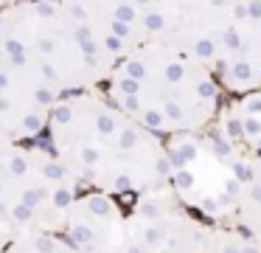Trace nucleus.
<instances>
[{"instance_id": "4", "label": "nucleus", "mask_w": 261, "mask_h": 253, "mask_svg": "<svg viewBox=\"0 0 261 253\" xmlns=\"http://www.w3.org/2000/svg\"><path fill=\"white\" fill-rule=\"evenodd\" d=\"M211 71L227 93H261V0H225Z\"/></svg>"}, {"instance_id": "5", "label": "nucleus", "mask_w": 261, "mask_h": 253, "mask_svg": "<svg viewBox=\"0 0 261 253\" xmlns=\"http://www.w3.org/2000/svg\"><path fill=\"white\" fill-rule=\"evenodd\" d=\"M230 217L236 228L261 245V152L242 157L233 166Z\"/></svg>"}, {"instance_id": "14", "label": "nucleus", "mask_w": 261, "mask_h": 253, "mask_svg": "<svg viewBox=\"0 0 261 253\" xmlns=\"http://www.w3.org/2000/svg\"><path fill=\"white\" fill-rule=\"evenodd\" d=\"M12 110V101L9 99H3V96H0V112H9Z\"/></svg>"}, {"instance_id": "3", "label": "nucleus", "mask_w": 261, "mask_h": 253, "mask_svg": "<svg viewBox=\"0 0 261 253\" xmlns=\"http://www.w3.org/2000/svg\"><path fill=\"white\" fill-rule=\"evenodd\" d=\"M211 222L188 211L174 186L138 197L129 219V253H205Z\"/></svg>"}, {"instance_id": "7", "label": "nucleus", "mask_w": 261, "mask_h": 253, "mask_svg": "<svg viewBox=\"0 0 261 253\" xmlns=\"http://www.w3.org/2000/svg\"><path fill=\"white\" fill-rule=\"evenodd\" d=\"M40 174L48 180V183H65V180L70 177V169L65 166L62 160H54V157H51V160H45V163H42Z\"/></svg>"}, {"instance_id": "13", "label": "nucleus", "mask_w": 261, "mask_h": 253, "mask_svg": "<svg viewBox=\"0 0 261 253\" xmlns=\"http://www.w3.org/2000/svg\"><path fill=\"white\" fill-rule=\"evenodd\" d=\"M6 87H9V73H3V71H0V93H3Z\"/></svg>"}, {"instance_id": "2", "label": "nucleus", "mask_w": 261, "mask_h": 253, "mask_svg": "<svg viewBox=\"0 0 261 253\" xmlns=\"http://www.w3.org/2000/svg\"><path fill=\"white\" fill-rule=\"evenodd\" d=\"M76 163L85 183H101L110 194L141 197L177 183V160L163 135L126 116L113 101H96L82 116Z\"/></svg>"}, {"instance_id": "16", "label": "nucleus", "mask_w": 261, "mask_h": 253, "mask_svg": "<svg viewBox=\"0 0 261 253\" xmlns=\"http://www.w3.org/2000/svg\"><path fill=\"white\" fill-rule=\"evenodd\" d=\"M0 191H3V180H0Z\"/></svg>"}, {"instance_id": "9", "label": "nucleus", "mask_w": 261, "mask_h": 253, "mask_svg": "<svg viewBox=\"0 0 261 253\" xmlns=\"http://www.w3.org/2000/svg\"><path fill=\"white\" fill-rule=\"evenodd\" d=\"M9 174L12 177H25L29 174V160L23 155H12L9 157Z\"/></svg>"}, {"instance_id": "1", "label": "nucleus", "mask_w": 261, "mask_h": 253, "mask_svg": "<svg viewBox=\"0 0 261 253\" xmlns=\"http://www.w3.org/2000/svg\"><path fill=\"white\" fill-rule=\"evenodd\" d=\"M222 84L202 59L169 42H143L107 76V99L163 138L199 135L222 107Z\"/></svg>"}, {"instance_id": "6", "label": "nucleus", "mask_w": 261, "mask_h": 253, "mask_svg": "<svg viewBox=\"0 0 261 253\" xmlns=\"http://www.w3.org/2000/svg\"><path fill=\"white\" fill-rule=\"evenodd\" d=\"M205 253H261V245L236 225H211Z\"/></svg>"}, {"instance_id": "10", "label": "nucleus", "mask_w": 261, "mask_h": 253, "mask_svg": "<svg viewBox=\"0 0 261 253\" xmlns=\"http://www.w3.org/2000/svg\"><path fill=\"white\" fill-rule=\"evenodd\" d=\"M42 127H45V121H42L40 112H25V116H23V129H25V132L37 135V132H42Z\"/></svg>"}, {"instance_id": "11", "label": "nucleus", "mask_w": 261, "mask_h": 253, "mask_svg": "<svg viewBox=\"0 0 261 253\" xmlns=\"http://www.w3.org/2000/svg\"><path fill=\"white\" fill-rule=\"evenodd\" d=\"M34 211L37 208H31V205H25L23 200L17 202V205L12 208V217H14V222H20V225H25V222H31V217H34Z\"/></svg>"}, {"instance_id": "8", "label": "nucleus", "mask_w": 261, "mask_h": 253, "mask_svg": "<svg viewBox=\"0 0 261 253\" xmlns=\"http://www.w3.org/2000/svg\"><path fill=\"white\" fill-rule=\"evenodd\" d=\"M54 189H57V186H54ZM54 189L48 191L45 186H31V189H25L23 194H20V200L25 202V205H31V208H40L42 202H51V194H54Z\"/></svg>"}, {"instance_id": "15", "label": "nucleus", "mask_w": 261, "mask_h": 253, "mask_svg": "<svg viewBox=\"0 0 261 253\" xmlns=\"http://www.w3.org/2000/svg\"><path fill=\"white\" fill-rule=\"evenodd\" d=\"M3 214H6V205H3V202H0V217H3Z\"/></svg>"}, {"instance_id": "12", "label": "nucleus", "mask_w": 261, "mask_h": 253, "mask_svg": "<svg viewBox=\"0 0 261 253\" xmlns=\"http://www.w3.org/2000/svg\"><path fill=\"white\" fill-rule=\"evenodd\" d=\"M57 250H59V245L51 236H37L34 239V253H57Z\"/></svg>"}]
</instances>
